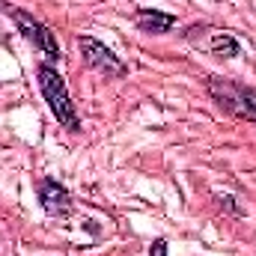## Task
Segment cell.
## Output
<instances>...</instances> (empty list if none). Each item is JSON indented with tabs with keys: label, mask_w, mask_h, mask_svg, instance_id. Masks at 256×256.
<instances>
[{
	"label": "cell",
	"mask_w": 256,
	"mask_h": 256,
	"mask_svg": "<svg viewBox=\"0 0 256 256\" xmlns=\"http://www.w3.org/2000/svg\"><path fill=\"white\" fill-rule=\"evenodd\" d=\"M206 90L218 102L220 110H226V114H232L238 120L256 122V90L254 86H244V84H236V80H226V78H208Z\"/></svg>",
	"instance_id": "6da1fadb"
},
{
	"label": "cell",
	"mask_w": 256,
	"mask_h": 256,
	"mask_svg": "<svg viewBox=\"0 0 256 256\" xmlns=\"http://www.w3.org/2000/svg\"><path fill=\"white\" fill-rule=\"evenodd\" d=\"M36 78H39V90L51 108V114L57 116V122L66 126L68 131H78L80 128V120H78V110L68 98V90H66V80L57 74V68L51 66H39L36 68Z\"/></svg>",
	"instance_id": "7a4b0ae2"
},
{
	"label": "cell",
	"mask_w": 256,
	"mask_h": 256,
	"mask_svg": "<svg viewBox=\"0 0 256 256\" xmlns=\"http://www.w3.org/2000/svg\"><path fill=\"white\" fill-rule=\"evenodd\" d=\"M6 9H9V18L15 21L18 33H21L36 51H42L48 60H60V45H57L54 33H51L42 21H36L30 12H24V9H18V6H6Z\"/></svg>",
	"instance_id": "3957f363"
},
{
	"label": "cell",
	"mask_w": 256,
	"mask_h": 256,
	"mask_svg": "<svg viewBox=\"0 0 256 256\" xmlns=\"http://www.w3.org/2000/svg\"><path fill=\"white\" fill-rule=\"evenodd\" d=\"M185 39L191 42L194 48H200V51H206V54H212V57H220V60H230V57H238V42L230 36V33H224V30H214V27H200V24H194L188 27V33H185Z\"/></svg>",
	"instance_id": "277c9868"
},
{
	"label": "cell",
	"mask_w": 256,
	"mask_h": 256,
	"mask_svg": "<svg viewBox=\"0 0 256 256\" xmlns=\"http://www.w3.org/2000/svg\"><path fill=\"white\" fill-rule=\"evenodd\" d=\"M78 48H80V54H84V63L90 66V68H96L98 74H104V78H122L128 68L120 63V57H114V51L110 48H104L98 39H92V36H80L78 39Z\"/></svg>",
	"instance_id": "5b68a950"
},
{
	"label": "cell",
	"mask_w": 256,
	"mask_h": 256,
	"mask_svg": "<svg viewBox=\"0 0 256 256\" xmlns=\"http://www.w3.org/2000/svg\"><path fill=\"white\" fill-rule=\"evenodd\" d=\"M36 191H39V202H42V208H45L51 218H66V214L72 212V196H68V191H66L57 179H48V176L39 179Z\"/></svg>",
	"instance_id": "8992f818"
},
{
	"label": "cell",
	"mask_w": 256,
	"mask_h": 256,
	"mask_svg": "<svg viewBox=\"0 0 256 256\" xmlns=\"http://www.w3.org/2000/svg\"><path fill=\"white\" fill-rule=\"evenodd\" d=\"M134 24H137L143 33L161 36V33H170V30H173L176 18H173V15H167V12H155V9H137Z\"/></svg>",
	"instance_id": "52a82bcc"
},
{
	"label": "cell",
	"mask_w": 256,
	"mask_h": 256,
	"mask_svg": "<svg viewBox=\"0 0 256 256\" xmlns=\"http://www.w3.org/2000/svg\"><path fill=\"white\" fill-rule=\"evenodd\" d=\"M149 256H167V242H164V238H155V242H152V250H149Z\"/></svg>",
	"instance_id": "ba28073f"
}]
</instances>
